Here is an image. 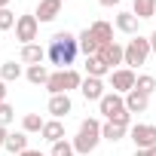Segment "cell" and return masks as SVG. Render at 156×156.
I'll return each mask as SVG.
<instances>
[{"instance_id": "cell-30", "label": "cell", "mask_w": 156, "mask_h": 156, "mask_svg": "<svg viewBox=\"0 0 156 156\" xmlns=\"http://www.w3.org/2000/svg\"><path fill=\"white\" fill-rule=\"evenodd\" d=\"M6 138H9V132H6L3 126H0V150H3V147H6Z\"/></svg>"}, {"instance_id": "cell-34", "label": "cell", "mask_w": 156, "mask_h": 156, "mask_svg": "<svg viewBox=\"0 0 156 156\" xmlns=\"http://www.w3.org/2000/svg\"><path fill=\"white\" fill-rule=\"evenodd\" d=\"M22 156H46V153H40V150H25Z\"/></svg>"}, {"instance_id": "cell-13", "label": "cell", "mask_w": 156, "mask_h": 156, "mask_svg": "<svg viewBox=\"0 0 156 156\" xmlns=\"http://www.w3.org/2000/svg\"><path fill=\"white\" fill-rule=\"evenodd\" d=\"M89 31H92V37H95V43L98 46H107V43H113V25L110 22H92L89 25Z\"/></svg>"}, {"instance_id": "cell-23", "label": "cell", "mask_w": 156, "mask_h": 156, "mask_svg": "<svg viewBox=\"0 0 156 156\" xmlns=\"http://www.w3.org/2000/svg\"><path fill=\"white\" fill-rule=\"evenodd\" d=\"M132 12L138 16V22H144V19H156V0H135Z\"/></svg>"}, {"instance_id": "cell-9", "label": "cell", "mask_w": 156, "mask_h": 156, "mask_svg": "<svg viewBox=\"0 0 156 156\" xmlns=\"http://www.w3.org/2000/svg\"><path fill=\"white\" fill-rule=\"evenodd\" d=\"M98 55L104 58V64H107L110 70H119V64H126V46H119L116 40H113V43H107V46H101V49H98Z\"/></svg>"}, {"instance_id": "cell-26", "label": "cell", "mask_w": 156, "mask_h": 156, "mask_svg": "<svg viewBox=\"0 0 156 156\" xmlns=\"http://www.w3.org/2000/svg\"><path fill=\"white\" fill-rule=\"evenodd\" d=\"M135 89H138V92H144V95H153V92H156V76H153V73H138Z\"/></svg>"}, {"instance_id": "cell-4", "label": "cell", "mask_w": 156, "mask_h": 156, "mask_svg": "<svg viewBox=\"0 0 156 156\" xmlns=\"http://www.w3.org/2000/svg\"><path fill=\"white\" fill-rule=\"evenodd\" d=\"M80 86H83V76L76 73L73 67H67V70H52L49 83H46L49 95H67L70 89H80Z\"/></svg>"}, {"instance_id": "cell-11", "label": "cell", "mask_w": 156, "mask_h": 156, "mask_svg": "<svg viewBox=\"0 0 156 156\" xmlns=\"http://www.w3.org/2000/svg\"><path fill=\"white\" fill-rule=\"evenodd\" d=\"M61 0H40V3H37V22H55L58 19V12H61Z\"/></svg>"}, {"instance_id": "cell-33", "label": "cell", "mask_w": 156, "mask_h": 156, "mask_svg": "<svg viewBox=\"0 0 156 156\" xmlns=\"http://www.w3.org/2000/svg\"><path fill=\"white\" fill-rule=\"evenodd\" d=\"M150 52H153V55H156V31H153V34H150Z\"/></svg>"}, {"instance_id": "cell-22", "label": "cell", "mask_w": 156, "mask_h": 156, "mask_svg": "<svg viewBox=\"0 0 156 156\" xmlns=\"http://www.w3.org/2000/svg\"><path fill=\"white\" fill-rule=\"evenodd\" d=\"M3 150H9V153H25L28 150V132H9V138H6V147Z\"/></svg>"}, {"instance_id": "cell-36", "label": "cell", "mask_w": 156, "mask_h": 156, "mask_svg": "<svg viewBox=\"0 0 156 156\" xmlns=\"http://www.w3.org/2000/svg\"><path fill=\"white\" fill-rule=\"evenodd\" d=\"M9 6V0H0V9H6Z\"/></svg>"}, {"instance_id": "cell-32", "label": "cell", "mask_w": 156, "mask_h": 156, "mask_svg": "<svg viewBox=\"0 0 156 156\" xmlns=\"http://www.w3.org/2000/svg\"><path fill=\"white\" fill-rule=\"evenodd\" d=\"M0 104H6V83L0 80Z\"/></svg>"}, {"instance_id": "cell-19", "label": "cell", "mask_w": 156, "mask_h": 156, "mask_svg": "<svg viewBox=\"0 0 156 156\" xmlns=\"http://www.w3.org/2000/svg\"><path fill=\"white\" fill-rule=\"evenodd\" d=\"M40 135H43L49 144H58V141H64V122H61V119H49Z\"/></svg>"}, {"instance_id": "cell-29", "label": "cell", "mask_w": 156, "mask_h": 156, "mask_svg": "<svg viewBox=\"0 0 156 156\" xmlns=\"http://www.w3.org/2000/svg\"><path fill=\"white\" fill-rule=\"evenodd\" d=\"M12 119H16V110H12L9 104H0V126L6 129V126H9Z\"/></svg>"}, {"instance_id": "cell-7", "label": "cell", "mask_w": 156, "mask_h": 156, "mask_svg": "<svg viewBox=\"0 0 156 156\" xmlns=\"http://www.w3.org/2000/svg\"><path fill=\"white\" fill-rule=\"evenodd\" d=\"M37 31H40L37 16H19V22H16V40H19L22 46L34 43V40H37Z\"/></svg>"}, {"instance_id": "cell-27", "label": "cell", "mask_w": 156, "mask_h": 156, "mask_svg": "<svg viewBox=\"0 0 156 156\" xmlns=\"http://www.w3.org/2000/svg\"><path fill=\"white\" fill-rule=\"evenodd\" d=\"M49 156H76V150H73L70 141H58V144H52V153Z\"/></svg>"}, {"instance_id": "cell-2", "label": "cell", "mask_w": 156, "mask_h": 156, "mask_svg": "<svg viewBox=\"0 0 156 156\" xmlns=\"http://www.w3.org/2000/svg\"><path fill=\"white\" fill-rule=\"evenodd\" d=\"M98 110H101V116L110 119V122H122V126L132 122V113L126 110V95H119V92H107V95L98 101Z\"/></svg>"}, {"instance_id": "cell-21", "label": "cell", "mask_w": 156, "mask_h": 156, "mask_svg": "<svg viewBox=\"0 0 156 156\" xmlns=\"http://www.w3.org/2000/svg\"><path fill=\"white\" fill-rule=\"evenodd\" d=\"M76 43H80V52L89 58V55H98V43H95V37H92V31L86 28V31H80V34H76Z\"/></svg>"}, {"instance_id": "cell-35", "label": "cell", "mask_w": 156, "mask_h": 156, "mask_svg": "<svg viewBox=\"0 0 156 156\" xmlns=\"http://www.w3.org/2000/svg\"><path fill=\"white\" fill-rule=\"evenodd\" d=\"M98 3H101V6H116L119 0H98Z\"/></svg>"}, {"instance_id": "cell-25", "label": "cell", "mask_w": 156, "mask_h": 156, "mask_svg": "<svg viewBox=\"0 0 156 156\" xmlns=\"http://www.w3.org/2000/svg\"><path fill=\"white\" fill-rule=\"evenodd\" d=\"M43 126H46V119L40 116V113H25L22 116V132H43Z\"/></svg>"}, {"instance_id": "cell-18", "label": "cell", "mask_w": 156, "mask_h": 156, "mask_svg": "<svg viewBox=\"0 0 156 156\" xmlns=\"http://www.w3.org/2000/svg\"><path fill=\"white\" fill-rule=\"evenodd\" d=\"M126 132H129V126H122V122H110V119H107V122L101 126V138H104V141H110V144L122 141V138H126Z\"/></svg>"}, {"instance_id": "cell-28", "label": "cell", "mask_w": 156, "mask_h": 156, "mask_svg": "<svg viewBox=\"0 0 156 156\" xmlns=\"http://www.w3.org/2000/svg\"><path fill=\"white\" fill-rule=\"evenodd\" d=\"M16 22H19V19H16V12H12L9 6H6V9H0V31H9V28H16Z\"/></svg>"}, {"instance_id": "cell-1", "label": "cell", "mask_w": 156, "mask_h": 156, "mask_svg": "<svg viewBox=\"0 0 156 156\" xmlns=\"http://www.w3.org/2000/svg\"><path fill=\"white\" fill-rule=\"evenodd\" d=\"M76 55H80V43H76V37H73L70 31L52 34V40H49V46H46L49 64H55L58 70H67V67H73Z\"/></svg>"}, {"instance_id": "cell-16", "label": "cell", "mask_w": 156, "mask_h": 156, "mask_svg": "<svg viewBox=\"0 0 156 156\" xmlns=\"http://www.w3.org/2000/svg\"><path fill=\"white\" fill-rule=\"evenodd\" d=\"M107 73H113V70L104 64L101 55H89V58H86V76H98V80H104Z\"/></svg>"}, {"instance_id": "cell-3", "label": "cell", "mask_w": 156, "mask_h": 156, "mask_svg": "<svg viewBox=\"0 0 156 156\" xmlns=\"http://www.w3.org/2000/svg\"><path fill=\"white\" fill-rule=\"evenodd\" d=\"M101 126L104 122H98V119H83L80 122V132H76V138H73V150L76 153H92L95 147H98V141H101Z\"/></svg>"}, {"instance_id": "cell-24", "label": "cell", "mask_w": 156, "mask_h": 156, "mask_svg": "<svg viewBox=\"0 0 156 156\" xmlns=\"http://www.w3.org/2000/svg\"><path fill=\"white\" fill-rule=\"evenodd\" d=\"M22 76V64H16V61H3L0 64V80L3 83H16Z\"/></svg>"}, {"instance_id": "cell-15", "label": "cell", "mask_w": 156, "mask_h": 156, "mask_svg": "<svg viewBox=\"0 0 156 156\" xmlns=\"http://www.w3.org/2000/svg\"><path fill=\"white\" fill-rule=\"evenodd\" d=\"M22 61L31 67V64H43L46 61V49L40 46V43H28V46H22Z\"/></svg>"}, {"instance_id": "cell-12", "label": "cell", "mask_w": 156, "mask_h": 156, "mask_svg": "<svg viewBox=\"0 0 156 156\" xmlns=\"http://www.w3.org/2000/svg\"><path fill=\"white\" fill-rule=\"evenodd\" d=\"M80 92H83L86 101H101V98L107 95V92H104V83L98 80V76H86L83 86H80Z\"/></svg>"}, {"instance_id": "cell-20", "label": "cell", "mask_w": 156, "mask_h": 156, "mask_svg": "<svg viewBox=\"0 0 156 156\" xmlns=\"http://www.w3.org/2000/svg\"><path fill=\"white\" fill-rule=\"evenodd\" d=\"M25 76H28V83H34V86H46L52 73H49L46 64H31V67L25 70Z\"/></svg>"}, {"instance_id": "cell-10", "label": "cell", "mask_w": 156, "mask_h": 156, "mask_svg": "<svg viewBox=\"0 0 156 156\" xmlns=\"http://www.w3.org/2000/svg\"><path fill=\"white\" fill-rule=\"evenodd\" d=\"M46 110L52 113V119H64V116L73 110V101H70V95H49Z\"/></svg>"}, {"instance_id": "cell-31", "label": "cell", "mask_w": 156, "mask_h": 156, "mask_svg": "<svg viewBox=\"0 0 156 156\" xmlns=\"http://www.w3.org/2000/svg\"><path fill=\"white\" fill-rule=\"evenodd\" d=\"M135 156H156V147H150V150H135Z\"/></svg>"}, {"instance_id": "cell-14", "label": "cell", "mask_w": 156, "mask_h": 156, "mask_svg": "<svg viewBox=\"0 0 156 156\" xmlns=\"http://www.w3.org/2000/svg\"><path fill=\"white\" fill-rule=\"evenodd\" d=\"M150 107V95H144V92H138V89H132L129 95H126V110L129 113H144Z\"/></svg>"}, {"instance_id": "cell-8", "label": "cell", "mask_w": 156, "mask_h": 156, "mask_svg": "<svg viewBox=\"0 0 156 156\" xmlns=\"http://www.w3.org/2000/svg\"><path fill=\"white\" fill-rule=\"evenodd\" d=\"M135 83H138V73H135L132 67H119V70L110 73V86H113V92H119V95H129V92L135 89Z\"/></svg>"}, {"instance_id": "cell-6", "label": "cell", "mask_w": 156, "mask_h": 156, "mask_svg": "<svg viewBox=\"0 0 156 156\" xmlns=\"http://www.w3.org/2000/svg\"><path fill=\"white\" fill-rule=\"evenodd\" d=\"M129 135H132V141H135V150H150V147H156V126H150V122L132 126Z\"/></svg>"}, {"instance_id": "cell-37", "label": "cell", "mask_w": 156, "mask_h": 156, "mask_svg": "<svg viewBox=\"0 0 156 156\" xmlns=\"http://www.w3.org/2000/svg\"><path fill=\"white\" fill-rule=\"evenodd\" d=\"M61 3H64V0H61Z\"/></svg>"}, {"instance_id": "cell-17", "label": "cell", "mask_w": 156, "mask_h": 156, "mask_svg": "<svg viewBox=\"0 0 156 156\" xmlns=\"http://www.w3.org/2000/svg\"><path fill=\"white\" fill-rule=\"evenodd\" d=\"M138 16L135 12H119L116 16V31H122V34H129V37H138Z\"/></svg>"}, {"instance_id": "cell-5", "label": "cell", "mask_w": 156, "mask_h": 156, "mask_svg": "<svg viewBox=\"0 0 156 156\" xmlns=\"http://www.w3.org/2000/svg\"><path fill=\"white\" fill-rule=\"evenodd\" d=\"M150 58V37H132L126 43V67H141Z\"/></svg>"}]
</instances>
